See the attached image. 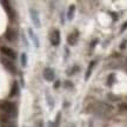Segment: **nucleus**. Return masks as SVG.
<instances>
[{"label":"nucleus","mask_w":127,"mask_h":127,"mask_svg":"<svg viewBox=\"0 0 127 127\" xmlns=\"http://www.w3.org/2000/svg\"><path fill=\"white\" fill-rule=\"evenodd\" d=\"M113 79H114V74L112 73V74H109V77H108V85H109V86L112 85V82H113L112 80H113Z\"/></svg>","instance_id":"nucleus-18"},{"label":"nucleus","mask_w":127,"mask_h":127,"mask_svg":"<svg viewBox=\"0 0 127 127\" xmlns=\"http://www.w3.org/2000/svg\"><path fill=\"white\" fill-rule=\"evenodd\" d=\"M2 5H4V7L6 8V11L9 13V17L12 18L13 17V12H12V8H11V6H9V2H7V1H4L2 2Z\"/></svg>","instance_id":"nucleus-14"},{"label":"nucleus","mask_w":127,"mask_h":127,"mask_svg":"<svg viewBox=\"0 0 127 127\" xmlns=\"http://www.w3.org/2000/svg\"><path fill=\"white\" fill-rule=\"evenodd\" d=\"M74 12H75V6H74V5H71L69 8H68V12H67V19L68 20H72L73 19Z\"/></svg>","instance_id":"nucleus-12"},{"label":"nucleus","mask_w":127,"mask_h":127,"mask_svg":"<svg viewBox=\"0 0 127 127\" xmlns=\"http://www.w3.org/2000/svg\"><path fill=\"white\" fill-rule=\"evenodd\" d=\"M2 127H11V126H7V125H4V126Z\"/></svg>","instance_id":"nucleus-24"},{"label":"nucleus","mask_w":127,"mask_h":127,"mask_svg":"<svg viewBox=\"0 0 127 127\" xmlns=\"http://www.w3.org/2000/svg\"><path fill=\"white\" fill-rule=\"evenodd\" d=\"M59 85H60V82H59V81H57V82H55V85H54V87L57 88V87H59Z\"/></svg>","instance_id":"nucleus-22"},{"label":"nucleus","mask_w":127,"mask_h":127,"mask_svg":"<svg viewBox=\"0 0 127 127\" xmlns=\"http://www.w3.org/2000/svg\"><path fill=\"white\" fill-rule=\"evenodd\" d=\"M65 86H66V87H69V86H72V84H69V82H66V84H65Z\"/></svg>","instance_id":"nucleus-23"},{"label":"nucleus","mask_w":127,"mask_h":127,"mask_svg":"<svg viewBox=\"0 0 127 127\" xmlns=\"http://www.w3.org/2000/svg\"><path fill=\"white\" fill-rule=\"evenodd\" d=\"M0 109L4 111L5 113L11 115V117L17 113L15 105H14L13 102H11V101H4V102H1V104H0Z\"/></svg>","instance_id":"nucleus-2"},{"label":"nucleus","mask_w":127,"mask_h":127,"mask_svg":"<svg viewBox=\"0 0 127 127\" xmlns=\"http://www.w3.org/2000/svg\"><path fill=\"white\" fill-rule=\"evenodd\" d=\"M17 92H18V85H17V82H14L13 87H12V92L9 93V96H14L17 94Z\"/></svg>","instance_id":"nucleus-15"},{"label":"nucleus","mask_w":127,"mask_h":127,"mask_svg":"<svg viewBox=\"0 0 127 127\" xmlns=\"http://www.w3.org/2000/svg\"><path fill=\"white\" fill-rule=\"evenodd\" d=\"M51 42H52V45L53 46H59L60 44V32L58 30H55V31L52 32V34H51Z\"/></svg>","instance_id":"nucleus-6"},{"label":"nucleus","mask_w":127,"mask_h":127,"mask_svg":"<svg viewBox=\"0 0 127 127\" xmlns=\"http://www.w3.org/2000/svg\"><path fill=\"white\" fill-rule=\"evenodd\" d=\"M35 127H44V121H42V120H39V121L36 123Z\"/></svg>","instance_id":"nucleus-20"},{"label":"nucleus","mask_w":127,"mask_h":127,"mask_svg":"<svg viewBox=\"0 0 127 127\" xmlns=\"http://www.w3.org/2000/svg\"><path fill=\"white\" fill-rule=\"evenodd\" d=\"M112 111H113V107L107 102H94L92 105V112L98 117L106 118L112 113Z\"/></svg>","instance_id":"nucleus-1"},{"label":"nucleus","mask_w":127,"mask_h":127,"mask_svg":"<svg viewBox=\"0 0 127 127\" xmlns=\"http://www.w3.org/2000/svg\"><path fill=\"white\" fill-rule=\"evenodd\" d=\"M0 51H1V53L5 54L7 57V59H11V60H14L17 58V54H15V52H14L12 48H9L7 46H1L0 47Z\"/></svg>","instance_id":"nucleus-3"},{"label":"nucleus","mask_w":127,"mask_h":127,"mask_svg":"<svg viewBox=\"0 0 127 127\" xmlns=\"http://www.w3.org/2000/svg\"><path fill=\"white\" fill-rule=\"evenodd\" d=\"M44 78L47 81H53L54 80V69L51 67H47L44 69Z\"/></svg>","instance_id":"nucleus-7"},{"label":"nucleus","mask_w":127,"mask_h":127,"mask_svg":"<svg viewBox=\"0 0 127 127\" xmlns=\"http://www.w3.org/2000/svg\"><path fill=\"white\" fill-rule=\"evenodd\" d=\"M30 13H31V19L33 21V24H34V26L39 28L41 26V23H40V19H39V15H38V12L34 8H31L30 9Z\"/></svg>","instance_id":"nucleus-4"},{"label":"nucleus","mask_w":127,"mask_h":127,"mask_svg":"<svg viewBox=\"0 0 127 127\" xmlns=\"http://www.w3.org/2000/svg\"><path fill=\"white\" fill-rule=\"evenodd\" d=\"M0 120H1L2 123L8 125V124L11 123V115H8V114H1V115H0Z\"/></svg>","instance_id":"nucleus-13"},{"label":"nucleus","mask_w":127,"mask_h":127,"mask_svg":"<svg viewBox=\"0 0 127 127\" xmlns=\"http://www.w3.org/2000/svg\"><path fill=\"white\" fill-rule=\"evenodd\" d=\"M26 64H27V57H26V53H23L21 54V65L26 66Z\"/></svg>","instance_id":"nucleus-16"},{"label":"nucleus","mask_w":127,"mask_h":127,"mask_svg":"<svg viewBox=\"0 0 127 127\" xmlns=\"http://www.w3.org/2000/svg\"><path fill=\"white\" fill-rule=\"evenodd\" d=\"M28 33H30V36H31V39L33 40V42H34V45L36 46V47H39L40 46V42H39V39H38V36L33 33V30L32 28H28Z\"/></svg>","instance_id":"nucleus-10"},{"label":"nucleus","mask_w":127,"mask_h":127,"mask_svg":"<svg viewBox=\"0 0 127 127\" xmlns=\"http://www.w3.org/2000/svg\"><path fill=\"white\" fill-rule=\"evenodd\" d=\"M5 36H6V39L8 41H14L15 40V38H17V34H15V32L13 31V30H11V28H8L7 31H6V34H5Z\"/></svg>","instance_id":"nucleus-9"},{"label":"nucleus","mask_w":127,"mask_h":127,"mask_svg":"<svg viewBox=\"0 0 127 127\" xmlns=\"http://www.w3.org/2000/svg\"><path fill=\"white\" fill-rule=\"evenodd\" d=\"M95 64H96V61H91V64L88 65V68H87V72H86V75H85V79L86 80H88L90 79V77H91V73H92V69H93V67L95 66Z\"/></svg>","instance_id":"nucleus-11"},{"label":"nucleus","mask_w":127,"mask_h":127,"mask_svg":"<svg viewBox=\"0 0 127 127\" xmlns=\"http://www.w3.org/2000/svg\"><path fill=\"white\" fill-rule=\"evenodd\" d=\"M78 38H79V34H78V32H74V33H71L69 35L67 36V42H68V45H75L77 44V41H78Z\"/></svg>","instance_id":"nucleus-8"},{"label":"nucleus","mask_w":127,"mask_h":127,"mask_svg":"<svg viewBox=\"0 0 127 127\" xmlns=\"http://www.w3.org/2000/svg\"><path fill=\"white\" fill-rule=\"evenodd\" d=\"M126 30H127V21H126L125 24H124L123 26H121V28H120V33H123V32H124V31H126Z\"/></svg>","instance_id":"nucleus-19"},{"label":"nucleus","mask_w":127,"mask_h":127,"mask_svg":"<svg viewBox=\"0 0 127 127\" xmlns=\"http://www.w3.org/2000/svg\"><path fill=\"white\" fill-rule=\"evenodd\" d=\"M126 45H127V40H124L123 42H121V45H120V48H121V50H124V48L126 47Z\"/></svg>","instance_id":"nucleus-21"},{"label":"nucleus","mask_w":127,"mask_h":127,"mask_svg":"<svg viewBox=\"0 0 127 127\" xmlns=\"http://www.w3.org/2000/svg\"><path fill=\"white\" fill-rule=\"evenodd\" d=\"M119 108L121 111H126L127 112V102H120L119 104Z\"/></svg>","instance_id":"nucleus-17"},{"label":"nucleus","mask_w":127,"mask_h":127,"mask_svg":"<svg viewBox=\"0 0 127 127\" xmlns=\"http://www.w3.org/2000/svg\"><path fill=\"white\" fill-rule=\"evenodd\" d=\"M1 61H2V65H4L5 67L7 68L11 73H15V72H17L15 65H14V63L11 59H6V58H5V59H2Z\"/></svg>","instance_id":"nucleus-5"}]
</instances>
